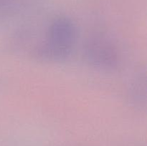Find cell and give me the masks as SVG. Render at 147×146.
<instances>
[{
	"instance_id": "cell-2",
	"label": "cell",
	"mask_w": 147,
	"mask_h": 146,
	"mask_svg": "<svg viewBox=\"0 0 147 146\" xmlns=\"http://www.w3.org/2000/svg\"><path fill=\"white\" fill-rule=\"evenodd\" d=\"M86 53L89 61L98 67H113L117 64L116 47L104 36L96 35L90 39L86 44Z\"/></svg>"
},
{
	"instance_id": "cell-1",
	"label": "cell",
	"mask_w": 147,
	"mask_h": 146,
	"mask_svg": "<svg viewBox=\"0 0 147 146\" xmlns=\"http://www.w3.org/2000/svg\"><path fill=\"white\" fill-rule=\"evenodd\" d=\"M47 40L40 50L45 58L62 61L71 54L77 40V29L70 19H55L47 31Z\"/></svg>"
}]
</instances>
